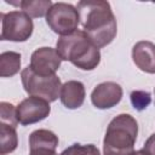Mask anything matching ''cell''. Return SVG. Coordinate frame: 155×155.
Segmentation results:
<instances>
[{"instance_id":"cell-1","label":"cell","mask_w":155,"mask_h":155,"mask_svg":"<svg viewBox=\"0 0 155 155\" xmlns=\"http://www.w3.org/2000/svg\"><path fill=\"white\" fill-rule=\"evenodd\" d=\"M82 30L97 48L109 45L116 36L117 24L110 4L104 0H82L78 2Z\"/></svg>"},{"instance_id":"cell-2","label":"cell","mask_w":155,"mask_h":155,"mask_svg":"<svg viewBox=\"0 0 155 155\" xmlns=\"http://www.w3.org/2000/svg\"><path fill=\"white\" fill-rule=\"evenodd\" d=\"M56 50L62 61L71 62L82 70H93L101 62V52L84 30H75L57 40Z\"/></svg>"},{"instance_id":"cell-3","label":"cell","mask_w":155,"mask_h":155,"mask_svg":"<svg viewBox=\"0 0 155 155\" xmlns=\"http://www.w3.org/2000/svg\"><path fill=\"white\" fill-rule=\"evenodd\" d=\"M138 134V124L130 114L115 116L108 125L104 140L103 155H128Z\"/></svg>"},{"instance_id":"cell-4","label":"cell","mask_w":155,"mask_h":155,"mask_svg":"<svg viewBox=\"0 0 155 155\" xmlns=\"http://www.w3.org/2000/svg\"><path fill=\"white\" fill-rule=\"evenodd\" d=\"M21 79L25 92L30 96L44 98L47 102H54L61 96L62 82L57 75L41 76L35 74L28 65L22 70Z\"/></svg>"},{"instance_id":"cell-5","label":"cell","mask_w":155,"mask_h":155,"mask_svg":"<svg viewBox=\"0 0 155 155\" xmlns=\"http://www.w3.org/2000/svg\"><path fill=\"white\" fill-rule=\"evenodd\" d=\"M34 24L31 18L23 11H10L1 13V35L4 41L23 42L33 34Z\"/></svg>"},{"instance_id":"cell-6","label":"cell","mask_w":155,"mask_h":155,"mask_svg":"<svg viewBox=\"0 0 155 155\" xmlns=\"http://www.w3.org/2000/svg\"><path fill=\"white\" fill-rule=\"evenodd\" d=\"M46 23L52 31L61 36L69 35L78 30V25L80 23L79 12L71 4L56 2L46 15Z\"/></svg>"},{"instance_id":"cell-7","label":"cell","mask_w":155,"mask_h":155,"mask_svg":"<svg viewBox=\"0 0 155 155\" xmlns=\"http://www.w3.org/2000/svg\"><path fill=\"white\" fill-rule=\"evenodd\" d=\"M50 111V102L35 96H30L23 99L16 108L17 120L23 126L31 125L46 119Z\"/></svg>"},{"instance_id":"cell-8","label":"cell","mask_w":155,"mask_h":155,"mask_svg":"<svg viewBox=\"0 0 155 155\" xmlns=\"http://www.w3.org/2000/svg\"><path fill=\"white\" fill-rule=\"evenodd\" d=\"M61 63L62 58L57 50L52 47H40L33 52L29 67L38 75L52 76L56 75V71L59 69Z\"/></svg>"},{"instance_id":"cell-9","label":"cell","mask_w":155,"mask_h":155,"mask_svg":"<svg viewBox=\"0 0 155 155\" xmlns=\"http://www.w3.org/2000/svg\"><path fill=\"white\" fill-rule=\"evenodd\" d=\"M122 98V87L113 81H105L97 85L92 93V104L98 109H109L120 103Z\"/></svg>"},{"instance_id":"cell-10","label":"cell","mask_w":155,"mask_h":155,"mask_svg":"<svg viewBox=\"0 0 155 155\" xmlns=\"http://www.w3.org/2000/svg\"><path fill=\"white\" fill-rule=\"evenodd\" d=\"M132 59L137 68L148 74H155V44L138 41L132 47Z\"/></svg>"},{"instance_id":"cell-11","label":"cell","mask_w":155,"mask_h":155,"mask_svg":"<svg viewBox=\"0 0 155 155\" xmlns=\"http://www.w3.org/2000/svg\"><path fill=\"white\" fill-rule=\"evenodd\" d=\"M85 86L82 82L76 80H69L62 85L61 90V102L68 109H78L82 105L85 101Z\"/></svg>"},{"instance_id":"cell-12","label":"cell","mask_w":155,"mask_h":155,"mask_svg":"<svg viewBox=\"0 0 155 155\" xmlns=\"http://www.w3.org/2000/svg\"><path fill=\"white\" fill-rule=\"evenodd\" d=\"M58 147V137L48 130H36L29 136V149H52Z\"/></svg>"},{"instance_id":"cell-13","label":"cell","mask_w":155,"mask_h":155,"mask_svg":"<svg viewBox=\"0 0 155 155\" xmlns=\"http://www.w3.org/2000/svg\"><path fill=\"white\" fill-rule=\"evenodd\" d=\"M21 54L13 51H6L0 54V76L11 78L21 69Z\"/></svg>"},{"instance_id":"cell-14","label":"cell","mask_w":155,"mask_h":155,"mask_svg":"<svg viewBox=\"0 0 155 155\" xmlns=\"http://www.w3.org/2000/svg\"><path fill=\"white\" fill-rule=\"evenodd\" d=\"M18 145V137L16 127L5 122L0 124V155H7L16 150Z\"/></svg>"},{"instance_id":"cell-15","label":"cell","mask_w":155,"mask_h":155,"mask_svg":"<svg viewBox=\"0 0 155 155\" xmlns=\"http://www.w3.org/2000/svg\"><path fill=\"white\" fill-rule=\"evenodd\" d=\"M53 2L51 0H23L18 2V6L30 18H39L47 15Z\"/></svg>"},{"instance_id":"cell-16","label":"cell","mask_w":155,"mask_h":155,"mask_svg":"<svg viewBox=\"0 0 155 155\" xmlns=\"http://www.w3.org/2000/svg\"><path fill=\"white\" fill-rule=\"evenodd\" d=\"M16 108L13 104L7 103V102H1L0 103V116H1V122H5L7 125H11L13 127L17 126L18 120L16 115Z\"/></svg>"},{"instance_id":"cell-17","label":"cell","mask_w":155,"mask_h":155,"mask_svg":"<svg viewBox=\"0 0 155 155\" xmlns=\"http://www.w3.org/2000/svg\"><path fill=\"white\" fill-rule=\"evenodd\" d=\"M61 155H101L99 150L96 145L93 144H73L65 150L62 151Z\"/></svg>"},{"instance_id":"cell-18","label":"cell","mask_w":155,"mask_h":155,"mask_svg":"<svg viewBox=\"0 0 155 155\" xmlns=\"http://www.w3.org/2000/svg\"><path fill=\"white\" fill-rule=\"evenodd\" d=\"M131 102L134 109L143 110L150 104L151 96L149 92H145V91H133L131 93Z\"/></svg>"},{"instance_id":"cell-19","label":"cell","mask_w":155,"mask_h":155,"mask_svg":"<svg viewBox=\"0 0 155 155\" xmlns=\"http://www.w3.org/2000/svg\"><path fill=\"white\" fill-rule=\"evenodd\" d=\"M142 150L145 153V155H155V133H153L145 140Z\"/></svg>"},{"instance_id":"cell-20","label":"cell","mask_w":155,"mask_h":155,"mask_svg":"<svg viewBox=\"0 0 155 155\" xmlns=\"http://www.w3.org/2000/svg\"><path fill=\"white\" fill-rule=\"evenodd\" d=\"M29 155H58L56 150L52 149H31L29 150Z\"/></svg>"},{"instance_id":"cell-21","label":"cell","mask_w":155,"mask_h":155,"mask_svg":"<svg viewBox=\"0 0 155 155\" xmlns=\"http://www.w3.org/2000/svg\"><path fill=\"white\" fill-rule=\"evenodd\" d=\"M128 155H145V153H144L143 150H133V151H131Z\"/></svg>"},{"instance_id":"cell-22","label":"cell","mask_w":155,"mask_h":155,"mask_svg":"<svg viewBox=\"0 0 155 155\" xmlns=\"http://www.w3.org/2000/svg\"><path fill=\"white\" fill-rule=\"evenodd\" d=\"M154 93H155V88H154Z\"/></svg>"}]
</instances>
